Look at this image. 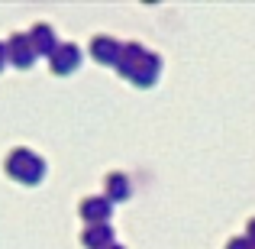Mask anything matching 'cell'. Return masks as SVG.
I'll return each instance as SVG.
<instances>
[{"instance_id":"cell-1","label":"cell","mask_w":255,"mask_h":249,"mask_svg":"<svg viewBox=\"0 0 255 249\" xmlns=\"http://www.w3.org/2000/svg\"><path fill=\"white\" fill-rule=\"evenodd\" d=\"M78 62V45H58L52 49V68L55 71H71Z\"/></svg>"},{"instance_id":"cell-2","label":"cell","mask_w":255,"mask_h":249,"mask_svg":"<svg viewBox=\"0 0 255 249\" xmlns=\"http://www.w3.org/2000/svg\"><path fill=\"white\" fill-rule=\"evenodd\" d=\"M91 52L100 58V62H117V58H120V45L113 42L110 36H94V42H91Z\"/></svg>"},{"instance_id":"cell-3","label":"cell","mask_w":255,"mask_h":249,"mask_svg":"<svg viewBox=\"0 0 255 249\" xmlns=\"http://www.w3.org/2000/svg\"><path fill=\"white\" fill-rule=\"evenodd\" d=\"M81 214L87 220H100V217L110 214V201H107V198H87L81 204Z\"/></svg>"},{"instance_id":"cell-4","label":"cell","mask_w":255,"mask_h":249,"mask_svg":"<svg viewBox=\"0 0 255 249\" xmlns=\"http://www.w3.org/2000/svg\"><path fill=\"white\" fill-rule=\"evenodd\" d=\"M26 39H29V36H23V32H16V36H10V45L16 49V55H13V62H16L19 68H26V65L32 62V49H23V42H26Z\"/></svg>"},{"instance_id":"cell-5","label":"cell","mask_w":255,"mask_h":249,"mask_svg":"<svg viewBox=\"0 0 255 249\" xmlns=\"http://www.w3.org/2000/svg\"><path fill=\"white\" fill-rule=\"evenodd\" d=\"M100 243H110V227H91L84 233V246H100Z\"/></svg>"},{"instance_id":"cell-6","label":"cell","mask_w":255,"mask_h":249,"mask_svg":"<svg viewBox=\"0 0 255 249\" xmlns=\"http://www.w3.org/2000/svg\"><path fill=\"white\" fill-rule=\"evenodd\" d=\"M49 42H52L49 26H45V23H36V29H32V45H39V49H49Z\"/></svg>"},{"instance_id":"cell-7","label":"cell","mask_w":255,"mask_h":249,"mask_svg":"<svg viewBox=\"0 0 255 249\" xmlns=\"http://www.w3.org/2000/svg\"><path fill=\"white\" fill-rule=\"evenodd\" d=\"M107 188H110L113 198H126V191H129V188H126V178H123V175H110V178H107Z\"/></svg>"},{"instance_id":"cell-8","label":"cell","mask_w":255,"mask_h":249,"mask_svg":"<svg viewBox=\"0 0 255 249\" xmlns=\"http://www.w3.org/2000/svg\"><path fill=\"white\" fill-rule=\"evenodd\" d=\"M3 58H6V49H3V45H0V65H3Z\"/></svg>"},{"instance_id":"cell-9","label":"cell","mask_w":255,"mask_h":249,"mask_svg":"<svg viewBox=\"0 0 255 249\" xmlns=\"http://www.w3.org/2000/svg\"><path fill=\"white\" fill-rule=\"evenodd\" d=\"M117 249H120V246H117Z\"/></svg>"}]
</instances>
